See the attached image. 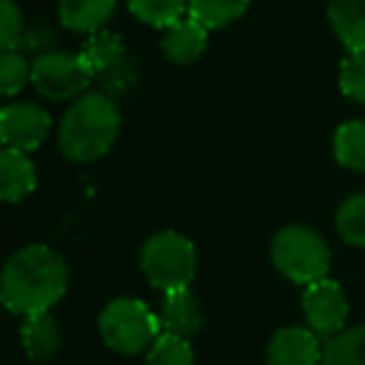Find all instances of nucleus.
<instances>
[{
  "label": "nucleus",
  "instance_id": "1a4fd4ad",
  "mask_svg": "<svg viewBox=\"0 0 365 365\" xmlns=\"http://www.w3.org/2000/svg\"><path fill=\"white\" fill-rule=\"evenodd\" d=\"M303 318L320 338L340 333L348 320V300L335 280L323 278L303 288Z\"/></svg>",
  "mask_w": 365,
  "mask_h": 365
},
{
  "label": "nucleus",
  "instance_id": "5701e85b",
  "mask_svg": "<svg viewBox=\"0 0 365 365\" xmlns=\"http://www.w3.org/2000/svg\"><path fill=\"white\" fill-rule=\"evenodd\" d=\"M33 81V63L26 61L18 51H6L0 56V93L13 98Z\"/></svg>",
  "mask_w": 365,
  "mask_h": 365
},
{
  "label": "nucleus",
  "instance_id": "0eeeda50",
  "mask_svg": "<svg viewBox=\"0 0 365 365\" xmlns=\"http://www.w3.org/2000/svg\"><path fill=\"white\" fill-rule=\"evenodd\" d=\"M81 58L86 61L93 78H98L108 91L120 93L125 88H130L133 81H135L133 58L128 56L123 38L118 33L98 31L93 36H88V41L83 43Z\"/></svg>",
  "mask_w": 365,
  "mask_h": 365
},
{
  "label": "nucleus",
  "instance_id": "39448f33",
  "mask_svg": "<svg viewBox=\"0 0 365 365\" xmlns=\"http://www.w3.org/2000/svg\"><path fill=\"white\" fill-rule=\"evenodd\" d=\"M140 270L153 288L160 293L175 288H190L198 270V255L190 238L178 230H160L153 233L143 243Z\"/></svg>",
  "mask_w": 365,
  "mask_h": 365
},
{
  "label": "nucleus",
  "instance_id": "7ed1b4c3",
  "mask_svg": "<svg viewBox=\"0 0 365 365\" xmlns=\"http://www.w3.org/2000/svg\"><path fill=\"white\" fill-rule=\"evenodd\" d=\"M270 260L283 278L305 288L328 278L330 248L318 230L308 225H285L273 235Z\"/></svg>",
  "mask_w": 365,
  "mask_h": 365
},
{
  "label": "nucleus",
  "instance_id": "a211bd4d",
  "mask_svg": "<svg viewBox=\"0 0 365 365\" xmlns=\"http://www.w3.org/2000/svg\"><path fill=\"white\" fill-rule=\"evenodd\" d=\"M250 0H188V16L208 31H220L245 16Z\"/></svg>",
  "mask_w": 365,
  "mask_h": 365
},
{
  "label": "nucleus",
  "instance_id": "f8f14e48",
  "mask_svg": "<svg viewBox=\"0 0 365 365\" xmlns=\"http://www.w3.org/2000/svg\"><path fill=\"white\" fill-rule=\"evenodd\" d=\"M208 36L210 31L198 23L195 18H180L178 23H173L170 28L163 31V56L175 66H190L195 63L208 48Z\"/></svg>",
  "mask_w": 365,
  "mask_h": 365
},
{
  "label": "nucleus",
  "instance_id": "9b49d317",
  "mask_svg": "<svg viewBox=\"0 0 365 365\" xmlns=\"http://www.w3.org/2000/svg\"><path fill=\"white\" fill-rule=\"evenodd\" d=\"M160 323L165 333L180 335V338H193L203 328V310L198 305V298L190 288L165 290L160 298Z\"/></svg>",
  "mask_w": 365,
  "mask_h": 365
},
{
  "label": "nucleus",
  "instance_id": "6e6552de",
  "mask_svg": "<svg viewBox=\"0 0 365 365\" xmlns=\"http://www.w3.org/2000/svg\"><path fill=\"white\" fill-rule=\"evenodd\" d=\"M53 128V118L38 103H8L0 110V138L13 150L31 153L43 145Z\"/></svg>",
  "mask_w": 365,
  "mask_h": 365
},
{
  "label": "nucleus",
  "instance_id": "412c9836",
  "mask_svg": "<svg viewBox=\"0 0 365 365\" xmlns=\"http://www.w3.org/2000/svg\"><path fill=\"white\" fill-rule=\"evenodd\" d=\"M338 235L348 245L365 248V193H355L338 208L335 215Z\"/></svg>",
  "mask_w": 365,
  "mask_h": 365
},
{
  "label": "nucleus",
  "instance_id": "423d86ee",
  "mask_svg": "<svg viewBox=\"0 0 365 365\" xmlns=\"http://www.w3.org/2000/svg\"><path fill=\"white\" fill-rule=\"evenodd\" d=\"M33 88L48 101H78L93 83L81 53L53 51L33 61Z\"/></svg>",
  "mask_w": 365,
  "mask_h": 365
},
{
  "label": "nucleus",
  "instance_id": "20e7f679",
  "mask_svg": "<svg viewBox=\"0 0 365 365\" xmlns=\"http://www.w3.org/2000/svg\"><path fill=\"white\" fill-rule=\"evenodd\" d=\"M160 315L138 298H115L101 310L98 330L103 343L120 355L148 353L160 338Z\"/></svg>",
  "mask_w": 365,
  "mask_h": 365
},
{
  "label": "nucleus",
  "instance_id": "4468645a",
  "mask_svg": "<svg viewBox=\"0 0 365 365\" xmlns=\"http://www.w3.org/2000/svg\"><path fill=\"white\" fill-rule=\"evenodd\" d=\"M38 173L28 153L3 148L0 153V198L6 203H21L36 190Z\"/></svg>",
  "mask_w": 365,
  "mask_h": 365
},
{
  "label": "nucleus",
  "instance_id": "f3484780",
  "mask_svg": "<svg viewBox=\"0 0 365 365\" xmlns=\"http://www.w3.org/2000/svg\"><path fill=\"white\" fill-rule=\"evenodd\" d=\"M320 365H365V325L343 328L323 343Z\"/></svg>",
  "mask_w": 365,
  "mask_h": 365
},
{
  "label": "nucleus",
  "instance_id": "aec40b11",
  "mask_svg": "<svg viewBox=\"0 0 365 365\" xmlns=\"http://www.w3.org/2000/svg\"><path fill=\"white\" fill-rule=\"evenodd\" d=\"M128 11L150 28H170L188 13V0H125Z\"/></svg>",
  "mask_w": 365,
  "mask_h": 365
},
{
  "label": "nucleus",
  "instance_id": "393cba45",
  "mask_svg": "<svg viewBox=\"0 0 365 365\" xmlns=\"http://www.w3.org/2000/svg\"><path fill=\"white\" fill-rule=\"evenodd\" d=\"M23 36V16L16 0H0V48L16 51Z\"/></svg>",
  "mask_w": 365,
  "mask_h": 365
},
{
  "label": "nucleus",
  "instance_id": "4be33fe9",
  "mask_svg": "<svg viewBox=\"0 0 365 365\" xmlns=\"http://www.w3.org/2000/svg\"><path fill=\"white\" fill-rule=\"evenodd\" d=\"M193 360L195 353L190 340L180 338V335L165 333V330H163L160 338L145 353L148 365H193Z\"/></svg>",
  "mask_w": 365,
  "mask_h": 365
},
{
  "label": "nucleus",
  "instance_id": "dca6fc26",
  "mask_svg": "<svg viewBox=\"0 0 365 365\" xmlns=\"http://www.w3.org/2000/svg\"><path fill=\"white\" fill-rule=\"evenodd\" d=\"M21 343L23 350L36 363H48L61 350V328L51 313L28 315L21 325Z\"/></svg>",
  "mask_w": 365,
  "mask_h": 365
},
{
  "label": "nucleus",
  "instance_id": "9d476101",
  "mask_svg": "<svg viewBox=\"0 0 365 365\" xmlns=\"http://www.w3.org/2000/svg\"><path fill=\"white\" fill-rule=\"evenodd\" d=\"M320 358H323L320 335L310 328L288 325L275 330L268 343L270 365H320Z\"/></svg>",
  "mask_w": 365,
  "mask_h": 365
},
{
  "label": "nucleus",
  "instance_id": "2eb2a0df",
  "mask_svg": "<svg viewBox=\"0 0 365 365\" xmlns=\"http://www.w3.org/2000/svg\"><path fill=\"white\" fill-rule=\"evenodd\" d=\"M328 21L348 53H365V0H330Z\"/></svg>",
  "mask_w": 365,
  "mask_h": 365
},
{
  "label": "nucleus",
  "instance_id": "ddd939ff",
  "mask_svg": "<svg viewBox=\"0 0 365 365\" xmlns=\"http://www.w3.org/2000/svg\"><path fill=\"white\" fill-rule=\"evenodd\" d=\"M115 6L118 0H58V18L66 31L93 36L98 31H106Z\"/></svg>",
  "mask_w": 365,
  "mask_h": 365
},
{
  "label": "nucleus",
  "instance_id": "f257e3e1",
  "mask_svg": "<svg viewBox=\"0 0 365 365\" xmlns=\"http://www.w3.org/2000/svg\"><path fill=\"white\" fill-rule=\"evenodd\" d=\"M68 290V265L53 248L31 243L8 258L0 278L3 305L16 315L51 313Z\"/></svg>",
  "mask_w": 365,
  "mask_h": 365
},
{
  "label": "nucleus",
  "instance_id": "b1692460",
  "mask_svg": "<svg viewBox=\"0 0 365 365\" xmlns=\"http://www.w3.org/2000/svg\"><path fill=\"white\" fill-rule=\"evenodd\" d=\"M340 91L348 101L365 106V53H348L340 63Z\"/></svg>",
  "mask_w": 365,
  "mask_h": 365
},
{
  "label": "nucleus",
  "instance_id": "6ab92c4d",
  "mask_svg": "<svg viewBox=\"0 0 365 365\" xmlns=\"http://www.w3.org/2000/svg\"><path fill=\"white\" fill-rule=\"evenodd\" d=\"M333 155L348 170L365 173V120H348L335 130Z\"/></svg>",
  "mask_w": 365,
  "mask_h": 365
},
{
  "label": "nucleus",
  "instance_id": "f03ea898",
  "mask_svg": "<svg viewBox=\"0 0 365 365\" xmlns=\"http://www.w3.org/2000/svg\"><path fill=\"white\" fill-rule=\"evenodd\" d=\"M120 133V110L108 93H86L71 103L58 130V148L71 163L101 160Z\"/></svg>",
  "mask_w": 365,
  "mask_h": 365
}]
</instances>
